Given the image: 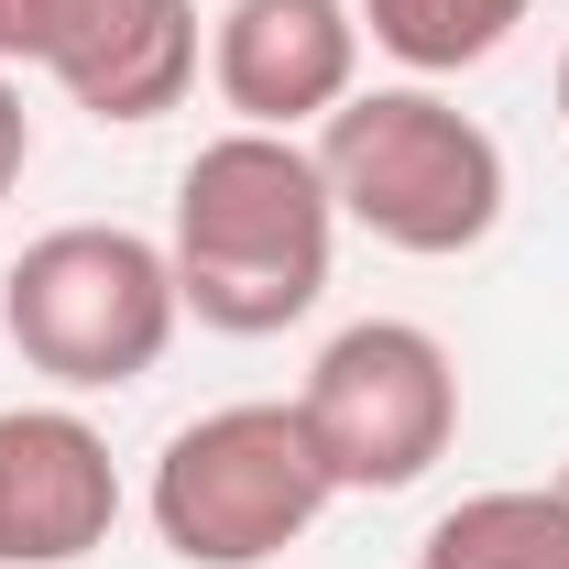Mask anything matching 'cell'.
I'll list each match as a JSON object with an SVG mask.
<instances>
[{
    "label": "cell",
    "mask_w": 569,
    "mask_h": 569,
    "mask_svg": "<svg viewBox=\"0 0 569 569\" xmlns=\"http://www.w3.org/2000/svg\"><path fill=\"white\" fill-rule=\"evenodd\" d=\"M329 252H340V198L318 176V153L296 132H209L176 176V307L219 329V340H274L329 296Z\"/></svg>",
    "instance_id": "1"
},
{
    "label": "cell",
    "mask_w": 569,
    "mask_h": 569,
    "mask_svg": "<svg viewBox=\"0 0 569 569\" xmlns=\"http://www.w3.org/2000/svg\"><path fill=\"white\" fill-rule=\"evenodd\" d=\"M318 176L351 230H372L383 252H417V263H460L503 230V142L438 99L427 77L406 88H351L329 121H318Z\"/></svg>",
    "instance_id": "2"
},
{
    "label": "cell",
    "mask_w": 569,
    "mask_h": 569,
    "mask_svg": "<svg viewBox=\"0 0 569 569\" xmlns=\"http://www.w3.org/2000/svg\"><path fill=\"white\" fill-rule=\"evenodd\" d=\"M176 263L164 241H142L121 219H67L44 241H22V263L0 274V340L22 372H44L56 395H121L142 383L176 340Z\"/></svg>",
    "instance_id": "3"
},
{
    "label": "cell",
    "mask_w": 569,
    "mask_h": 569,
    "mask_svg": "<svg viewBox=\"0 0 569 569\" xmlns=\"http://www.w3.org/2000/svg\"><path fill=\"white\" fill-rule=\"evenodd\" d=\"M340 503L329 460L296 406H209L164 438L153 482H142V515L164 537V559L187 569H274L284 548H307V526Z\"/></svg>",
    "instance_id": "4"
},
{
    "label": "cell",
    "mask_w": 569,
    "mask_h": 569,
    "mask_svg": "<svg viewBox=\"0 0 569 569\" xmlns=\"http://www.w3.org/2000/svg\"><path fill=\"white\" fill-rule=\"evenodd\" d=\"M296 417L340 493H417L460 438V361L417 318H351L307 361Z\"/></svg>",
    "instance_id": "5"
},
{
    "label": "cell",
    "mask_w": 569,
    "mask_h": 569,
    "mask_svg": "<svg viewBox=\"0 0 569 569\" xmlns=\"http://www.w3.org/2000/svg\"><path fill=\"white\" fill-rule=\"evenodd\" d=\"M209 88L241 132H318L361 88V11L351 0H219Z\"/></svg>",
    "instance_id": "6"
},
{
    "label": "cell",
    "mask_w": 569,
    "mask_h": 569,
    "mask_svg": "<svg viewBox=\"0 0 569 569\" xmlns=\"http://www.w3.org/2000/svg\"><path fill=\"white\" fill-rule=\"evenodd\" d=\"M121 526V460L77 406H0V569H77Z\"/></svg>",
    "instance_id": "7"
},
{
    "label": "cell",
    "mask_w": 569,
    "mask_h": 569,
    "mask_svg": "<svg viewBox=\"0 0 569 569\" xmlns=\"http://www.w3.org/2000/svg\"><path fill=\"white\" fill-rule=\"evenodd\" d=\"M44 77L88 121H164L198 88V0H67Z\"/></svg>",
    "instance_id": "8"
},
{
    "label": "cell",
    "mask_w": 569,
    "mask_h": 569,
    "mask_svg": "<svg viewBox=\"0 0 569 569\" xmlns=\"http://www.w3.org/2000/svg\"><path fill=\"white\" fill-rule=\"evenodd\" d=\"M417 569H569V503H559V482L460 493L417 537Z\"/></svg>",
    "instance_id": "9"
},
{
    "label": "cell",
    "mask_w": 569,
    "mask_h": 569,
    "mask_svg": "<svg viewBox=\"0 0 569 569\" xmlns=\"http://www.w3.org/2000/svg\"><path fill=\"white\" fill-rule=\"evenodd\" d=\"M351 11L406 77H460V67H482V56H503L537 0H351Z\"/></svg>",
    "instance_id": "10"
},
{
    "label": "cell",
    "mask_w": 569,
    "mask_h": 569,
    "mask_svg": "<svg viewBox=\"0 0 569 569\" xmlns=\"http://www.w3.org/2000/svg\"><path fill=\"white\" fill-rule=\"evenodd\" d=\"M56 22H67V0H0V67H44Z\"/></svg>",
    "instance_id": "11"
},
{
    "label": "cell",
    "mask_w": 569,
    "mask_h": 569,
    "mask_svg": "<svg viewBox=\"0 0 569 569\" xmlns=\"http://www.w3.org/2000/svg\"><path fill=\"white\" fill-rule=\"evenodd\" d=\"M22 164H33V110H22V77L0 67V209H11V187H22Z\"/></svg>",
    "instance_id": "12"
},
{
    "label": "cell",
    "mask_w": 569,
    "mask_h": 569,
    "mask_svg": "<svg viewBox=\"0 0 569 569\" xmlns=\"http://www.w3.org/2000/svg\"><path fill=\"white\" fill-rule=\"evenodd\" d=\"M559 121H569V56H559Z\"/></svg>",
    "instance_id": "13"
},
{
    "label": "cell",
    "mask_w": 569,
    "mask_h": 569,
    "mask_svg": "<svg viewBox=\"0 0 569 569\" xmlns=\"http://www.w3.org/2000/svg\"><path fill=\"white\" fill-rule=\"evenodd\" d=\"M559 503H569V460H559Z\"/></svg>",
    "instance_id": "14"
}]
</instances>
